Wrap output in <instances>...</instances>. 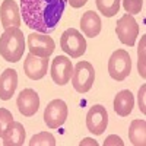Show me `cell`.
I'll return each instance as SVG.
<instances>
[{
    "label": "cell",
    "instance_id": "6da1fadb",
    "mask_svg": "<svg viewBox=\"0 0 146 146\" xmlns=\"http://www.w3.org/2000/svg\"><path fill=\"white\" fill-rule=\"evenodd\" d=\"M67 0H21V13L27 27L50 34L63 16Z\"/></svg>",
    "mask_w": 146,
    "mask_h": 146
},
{
    "label": "cell",
    "instance_id": "4fadbf2b",
    "mask_svg": "<svg viewBox=\"0 0 146 146\" xmlns=\"http://www.w3.org/2000/svg\"><path fill=\"white\" fill-rule=\"evenodd\" d=\"M19 12L21 10L15 3V0H3L2 6H0V21H2V27L5 29L10 27L19 28L22 25Z\"/></svg>",
    "mask_w": 146,
    "mask_h": 146
},
{
    "label": "cell",
    "instance_id": "603a6c76",
    "mask_svg": "<svg viewBox=\"0 0 146 146\" xmlns=\"http://www.w3.org/2000/svg\"><path fill=\"white\" fill-rule=\"evenodd\" d=\"M137 54H139V75L145 79V36L140 41V45H139V50H137Z\"/></svg>",
    "mask_w": 146,
    "mask_h": 146
},
{
    "label": "cell",
    "instance_id": "cb8c5ba5",
    "mask_svg": "<svg viewBox=\"0 0 146 146\" xmlns=\"http://www.w3.org/2000/svg\"><path fill=\"white\" fill-rule=\"evenodd\" d=\"M145 89H146V86L143 85V86L140 88V91H139V108H140L142 113L146 111V108H145Z\"/></svg>",
    "mask_w": 146,
    "mask_h": 146
},
{
    "label": "cell",
    "instance_id": "3957f363",
    "mask_svg": "<svg viewBox=\"0 0 146 146\" xmlns=\"http://www.w3.org/2000/svg\"><path fill=\"white\" fill-rule=\"evenodd\" d=\"M131 72V58L130 54L120 48L115 50L108 60V73L114 80L123 82Z\"/></svg>",
    "mask_w": 146,
    "mask_h": 146
},
{
    "label": "cell",
    "instance_id": "7c38bea8",
    "mask_svg": "<svg viewBox=\"0 0 146 146\" xmlns=\"http://www.w3.org/2000/svg\"><path fill=\"white\" fill-rule=\"evenodd\" d=\"M48 70V58L38 57L34 54H28L25 62H23V72H25L27 78L31 80H40L47 75Z\"/></svg>",
    "mask_w": 146,
    "mask_h": 146
},
{
    "label": "cell",
    "instance_id": "44dd1931",
    "mask_svg": "<svg viewBox=\"0 0 146 146\" xmlns=\"http://www.w3.org/2000/svg\"><path fill=\"white\" fill-rule=\"evenodd\" d=\"M143 6V0H123V7L129 15H137L140 13Z\"/></svg>",
    "mask_w": 146,
    "mask_h": 146
},
{
    "label": "cell",
    "instance_id": "7a4b0ae2",
    "mask_svg": "<svg viewBox=\"0 0 146 146\" xmlns=\"http://www.w3.org/2000/svg\"><path fill=\"white\" fill-rule=\"evenodd\" d=\"M25 51V38L19 28H6L0 35V56L9 63H18Z\"/></svg>",
    "mask_w": 146,
    "mask_h": 146
},
{
    "label": "cell",
    "instance_id": "d4e9b609",
    "mask_svg": "<svg viewBox=\"0 0 146 146\" xmlns=\"http://www.w3.org/2000/svg\"><path fill=\"white\" fill-rule=\"evenodd\" d=\"M86 2H88V0H67V3H70V6L75 7V9H79V7L85 6Z\"/></svg>",
    "mask_w": 146,
    "mask_h": 146
},
{
    "label": "cell",
    "instance_id": "7402d4cb",
    "mask_svg": "<svg viewBox=\"0 0 146 146\" xmlns=\"http://www.w3.org/2000/svg\"><path fill=\"white\" fill-rule=\"evenodd\" d=\"M10 121H13V115L7 108H0V137H2L3 131L9 126Z\"/></svg>",
    "mask_w": 146,
    "mask_h": 146
},
{
    "label": "cell",
    "instance_id": "5bb4252c",
    "mask_svg": "<svg viewBox=\"0 0 146 146\" xmlns=\"http://www.w3.org/2000/svg\"><path fill=\"white\" fill-rule=\"evenodd\" d=\"M2 139H3L5 146H22L27 139L25 129H23V126L21 123L13 120V121H10L6 130L3 131Z\"/></svg>",
    "mask_w": 146,
    "mask_h": 146
},
{
    "label": "cell",
    "instance_id": "52a82bcc",
    "mask_svg": "<svg viewBox=\"0 0 146 146\" xmlns=\"http://www.w3.org/2000/svg\"><path fill=\"white\" fill-rule=\"evenodd\" d=\"M27 44H28L31 54L38 56V57H45V58L50 57L56 48L54 40L51 36L48 34H40V32L38 34H35V32L29 34Z\"/></svg>",
    "mask_w": 146,
    "mask_h": 146
},
{
    "label": "cell",
    "instance_id": "ac0fdd59",
    "mask_svg": "<svg viewBox=\"0 0 146 146\" xmlns=\"http://www.w3.org/2000/svg\"><path fill=\"white\" fill-rule=\"evenodd\" d=\"M129 139L135 146L146 145V121L145 120H133L129 129Z\"/></svg>",
    "mask_w": 146,
    "mask_h": 146
},
{
    "label": "cell",
    "instance_id": "ba28073f",
    "mask_svg": "<svg viewBox=\"0 0 146 146\" xmlns=\"http://www.w3.org/2000/svg\"><path fill=\"white\" fill-rule=\"evenodd\" d=\"M67 118V105L63 100H53L44 111V121L48 129H58Z\"/></svg>",
    "mask_w": 146,
    "mask_h": 146
},
{
    "label": "cell",
    "instance_id": "277c9868",
    "mask_svg": "<svg viewBox=\"0 0 146 146\" xmlns=\"http://www.w3.org/2000/svg\"><path fill=\"white\" fill-rule=\"evenodd\" d=\"M60 47L62 50L72 58L82 57L86 51V41L85 36L75 28L66 29L60 38Z\"/></svg>",
    "mask_w": 146,
    "mask_h": 146
},
{
    "label": "cell",
    "instance_id": "2e32d148",
    "mask_svg": "<svg viewBox=\"0 0 146 146\" xmlns=\"http://www.w3.org/2000/svg\"><path fill=\"white\" fill-rule=\"evenodd\" d=\"M80 28H82V32L86 36H89V38H95L96 35H100L102 25H101V19L98 13L92 10L85 12L80 19Z\"/></svg>",
    "mask_w": 146,
    "mask_h": 146
},
{
    "label": "cell",
    "instance_id": "d6986e66",
    "mask_svg": "<svg viewBox=\"0 0 146 146\" xmlns=\"http://www.w3.org/2000/svg\"><path fill=\"white\" fill-rule=\"evenodd\" d=\"M96 7L105 18H113L120 10V0H96Z\"/></svg>",
    "mask_w": 146,
    "mask_h": 146
},
{
    "label": "cell",
    "instance_id": "e0dca14e",
    "mask_svg": "<svg viewBox=\"0 0 146 146\" xmlns=\"http://www.w3.org/2000/svg\"><path fill=\"white\" fill-rule=\"evenodd\" d=\"M135 105V98L133 94L129 89H124L115 95L114 98V111L117 113V115L120 117H127Z\"/></svg>",
    "mask_w": 146,
    "mask_h": 146
},
{
    "label": "cell",
    "instance_id": "9c48e42d",
    "mask_svg": "<svg viewBox=\"0 0 146 146\" xmlns=\"http://www.w3.org/2000/svg\"><path fill=\"white\" fill-rule=\"evenodd\" d=\"M108 126V113L104 105H94L86 114V127L95 136H100Z\"/></svg>",
    "mask_w": 146,
    "mask_h": 146
},
{
    "label": "cell",
    "instance_id": "ffe728a7",
    "mask_svg": "<svg viewBox=\"0 0 146 146\" xmlns=\"http://www.w3.org/2000/svg\"><path fill=\"white\" fill-rule=\"evenodd\" d=\"M38 145H42V146H54L56 145V139H54V136L51 135V133L42 131V133L35 135L29 140V146H38Z\"/></svg>",
    "mask_w": 146,
    "mask_h": 146
},
{
    "label": "cell",
    "instance_id": "9a60e30c",
    "mask_svg": "<svg viewBox=\"0 0 146 146\" xmlns=\"http://www.w3.org/2000/svg\"><path fill=\"white\" fill-rule=\"evenodd\" d=\"M18 86V73L13 69H6L0 75V100L9 101Z\"/></svg>",
    "mask_w": 146,
    "mask_h": 146
},
{
    "label": "cell",
    "instance_id": "5b68a950",
    "mask_svg": "<svg viewBox=\"0 0 146 146\" xmlns=\"http://www.w3.org/2000/svg\"><path fill=\"white\" fill-rule=\"evenodd\" d=\"M94 82H95V70L89 62H79L73 67L72 85L76 92L79 94L89 92Z\"/></svg>",
    "mask_w": 146,
    "mask_h": 146
},
{
    "label": "cell",
    "instance_id": "30bf717a",
    "mask_svg": "<svg viewBox=\"0 0 146 146\" xmlns=\"http://www.w3.org/2000/svg\"><path fill=\"white\" fill-rule=\"evenodd\" d=\"M50 73L54 83L60 85V86L69 83L73 75V64L70 62V58L66 56H57L51 63Z\"/></svg>",
    "mask_w": 146,
    "mask_h": 146
},
{
    "label": "cell",
    "instance_id": "8992f818",
    "mask_svg": "<svg viewBox=\"0 0 146 146\" xmlns=\"http://www.w3.org/2000/svg\"><path fill=\"white\" fill-rule=\"evenodd\" d=\"M115 34L118 36V40L121 44L133 47L136 42V38L139 35V23L131 15L126 13L120 18L115 27Z\"/></svg>",
    "mask_w": 146,
    "mask_h": 146
},
{
    "label": "cell",
    "instance_id": "8fae6325",
    "mask_svg": "<svg viewBox=\"0 0 146 146\" xmlns=\"http://www.w3.org/2000/svg\"><path fill=\"white\" fill-rule=\"evenodd\" d=\"M16 105H18L19 113L23 117H32L36 114V111L40 108V96L31 88L22 89L21 94L18 95Z\"/></svg>",
    "mask_w": 146,
    "mask_h": 146
}]
</instances>
